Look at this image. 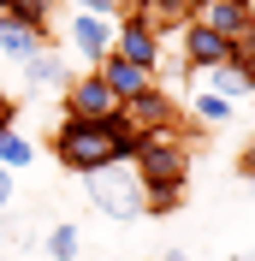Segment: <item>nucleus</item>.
I'll return each mask as SVG.
<instances>
[{
    "label": "nucleus",
    "mask_w": 255,
    "mask_h": 261,
    "mask_svg": "<svg viewBox=\"0 0 255 261\" xmlns=\"http://www.w3.org/2000/svg\"><path fill=\"white\" fill-rule=\"evenodd\" d=\"M36 161V148H30V137H24V130H6V137H0V166H6V172H24V166Z\"/></svg>",
    "instance_id": "nucleus-19"
},
{
    "label": "nucleus",
    "mask_w": 255,
    "mask_h": 261,
    "mask_svg": "<svg viewBox=\"0 0 255 261\" xmlns=\"http://www.w3.org/2000/svg\"><path fill=\"white\" fill-rule=\"evenodd\" d=\"M0 18H12V24H24V30H42V36H48L54 0H6V12H0Z\"/></svg>",
    "instance_id": "nucleus-18"
},
{
    "label": "nucleus",
    "mask_w": 255,
    "mask_h": 261,
    "mask_svg": "<svg viewBox=\"0 0 255 261\" xmlns=\"http://www.w3.org/2000/svg\"><path fill=\"white\" fill-rule=\"evenodd\" d=\"M6 130H18V101L0 95V137H6Z\"/></svg>",
    "instance_id": "nucleus-22"
},
{
    "label": "nucleus",
    "mask_w": 255,
    "mask_h": 261,
    "mask_svg": "<svg viewBox=\"0 0 255 261\" xmlns=\"http://www.w3.org/2000/svg\"><path fill=\"white\" fill-rule=\"evenodd\" d=\"M65 42H71L78 60L95 71V65L113 54V24H107V18H95V12H65Z\"/></svg>",
    "instance_id": "nucleus-4"
},
{
    "label": "nucleus",
    "mask_w": 255,
    "mask_h": 261,
    "mask_svg": "<svg viewBox=\"0 0 255 261\" xmlns=\"http://www.w3.org/2000/svg\"><path fill=\"white\" fill-rule=\"evenodd\" d=\"M143 196H184V178H190V154L178 143V130H160V137H143V154L131 161Z\"/></svg>",
    "instance_id": "nucleus-1"
},
{
    "label": "nucleus",
    "mask_w": 255,
    "mask_h": 261,
    "mask_svg": "<svg viewBox=\"0 0 255 261\" xmlns=\"http://www.w3.org/2000/svg\"><path fill=\"white\" fill-rule=\"evenodd\" d=\"M113 54L131 65H143V71H160V36L148 30L137 12H125L119 24H113Z\"/></svg>",
    "instance_id": "nucleus-5"
},
{
    "label": "nucleus",
    "mask_w": 255,
    "mask_h": 261,
    "mask_svg": "<svg viewBox=\"0 0 255 261\" xmlns=\"http://www.w3.org/2000/svg\"><path fill=\"white\" fill-rule=\"evenodd\" d=\"M184 6H190V12H196V6H208V0H184Z\"/></svg>",
    "instance_id": "nucleus-26"
},
{
    "label": "nucleus",
    "mask_w": 255,
    "mask_h": 261,
    "mask_svg": "<svg viewBox=\"0 0 255 261\" xmlns=\"http://www.w3.org/2000/svg\"><path fill=\"white\" fill-rule=\"evenodd\" d=\"M238 172H243V184H255V143L238 154Z\"/></svg>",
    "instance_id": "nucleus-23"
},
{
    "label": "nucleus",
    "mask_w": 255,
    "mask_h": 261,
    "mask_svg": "<svg viewBox=\"0 0 255 261\" xmlns=\"http://www.w3.org/2000/svg\"><path fill=\"white\" fill-rule=\"evenodd\" d=\"M137 18H143L155 36H172V30L190 24V6H184V0H148V6H137Z\"/></svg>",
    "instance_id": "nucleus-15"
},
{
    "label": "nucleus",
    "mask_w": 255,
    "mask_h": 261,
    "mask_svg": "<svg viewBox=\"0 0 255 261\" xmlns=\"http://www.w3.org/2000/svg\"><path fill=\"white\" fill-rule=\"evenodd\" d=\"M178 48H184V65L202 71V77L214 65H232V42L214 36V30H202V24H184V30H178Z\"/></svg>",
    "instance_id": "nucleus-7"
},
{
    "label": "nucleus",
    "mask_w": 255,
    "mask_h": 261,
    "mask_svg": "<svg viewBox=\"0 0 255 261\" xmlns=\"http://www.w3.org/2000/svg\"><path fill=\"white\" fill-rule=\"evenodd\" d=\"M42 255L48 261H83V231L71 226V220H60V226L42 238Z\"/></svg>",
    "instance_id": "nucleus-17"
},
{
    "label": "nucleus",
    "mask_w": 255,
    "mask_h": 261,
    "mask_svg": "<svg viewBox=\"0 0 255 261\" xmlns=\"http://www.w3.org/2000/svg\"><path fill=\"white\" fill-rule=\"evenodd\" d=\"M54 161H60L65 172L89 178V172L113 166V154H107V137H101L95 119H60V130H54Z\"/></svg>",
    "instance_id": "nucleus-3"
},
{
    "label": "nucleus",
    "mask_w": 255,
    "mask_h": 261,
    "mask_svg": "<svg viewBox=\"0 0 255 261\" xmlns=\"http://www.w3.org/2000/svg\"><path fill=\"white\" fill-rule=\"evenodd\" d=\"M202 89H208V95H220V101H232V107L255 95V83H249V65H238V60H232V65H214V71L202 77Z\"/></svg>",
    "instance_id": "nucleus-14"
},
{
    "label": "nucleus",
    "mask_w": 255,
    "mask_h": 261,
    "mask_svg": "<svg viewBox=\"0 0 255 261\" xmlns=\"http://www.w3.org/2000/svg\"><path fill=\"white\" fill-rule=\"evenodd\" d=\"M83 196H89L95 214H107L119 226L143 220V184H137L131 166H101V172H89V178H83Z\"/></svg>",
    "instance_id": "nucleus-2"
},
{
    "label": "nucleus",
    "mask_w": 255,
    "mask_h": 261,
    "mask_svg": "<svg viewBox=\"0 0 255 261\" xmlns=\"http://www.w3.org/2000/svg\"><path fill=\"white\" fill-rule=\"evenodd\" d=\"M101 137H107V154H113V166H131L137 154H143V130H137V125L125 119V107L101 119Z\"/></svg>",
    "instance_id": "nucleus-12"
},
{
    "label": "nucleus",
    "mask_w": 255,
    "mask_h": 261,
    "mask_svg": "<svg viewBox=\"0 0 255 261\" xmlns=\"http://www.w3.org/2000/svg\"><path fill=\"white\" fill-rule=\"evenodd\" d=\"M54 48V30L42 36V30H24V24H12V18H0V54H6V60H36V54H48Z\"/></svg>",
    "instance_id": "nucleus-13"
},
{
    "label": "nucleus",
    "mask_w": 255,
    "mask_h": 261,
    "mask_svg": "<svg viewBox=\"0 0 255 261\" xmlns=\"http://www.w3.org/2000/svg\"><path fill=\"white\" fill-rule=\"evenodd\" d=\"M107 113H119V101H113V89L95 77V71H78L71 77V89H65V119H107Z\"/></svg>",
    "instance_id": "nucleus-6"
},
{
    "label": "nucleus",
    "mask_w": 255,
    "mask_h": 261,
    "mask_svg": "<svg viewBox=\"0 0 255 261\" xmlns=\"http://www.w3.org/2000/svg\"><path fill=\"white\" fill-rule=\"evenodd\" d=\"M95 77H101V83L113 89V101H119V107L155 89V71H143V65H131V60H119V54H107V60L95 65Z\"/></svg>",
    "instance_id": "nucleus-9"
},
{
    "label": "nucleus",
    "mask_w": 255,
    "mask_h": 261,
    "mask_svg": "<svg viewBox=\"0 0 255 261\" xmlns=\"http://www.w3.org/2000/svg\"><path fill=\"white\" fill-rule=\"evenodd\" d=\"M249 196H255V184H249Z\"/></svg>",
    "instance_id": "nucleus-28"
},
{
    "label": "nucleus",
    "mask_w": 255,
    "mask_h": 261,
    "mask_svg": "<svg viewBox=\"0 0 255 261\" xmlns=\"http://www.w3.org/2000/svg\"><path fill=\"white\" fill-rule=\"evenodd\" d=\"M18 71H24V89H30V95H65V89H71V71L60 65V54H54V48L36 54V60H24Z\"/></svg>",
    "instance_id": "nucleus-11"
},
{
    "label": "nucleus",
    "mask_w": 255,
    "mask_h": 261,
    "mask_svg": "<svg viewBox=\"0 0 255 261\" xmlns=\"http://www.w3.org/2000/svg\"><path fill=\"white\" fill-rule=\"evenodd\" d=\"M65 6H71V12H95V18H107V24H119V18L131 12L125 0H65Z\"/></svg>",
    "instance_id": "nucleus-20"
},
{
    "label": "nucleus",
    "mask_w": 255,
    "mask_h": 261,
    "mask_svg": "<svg viewBox=\"0 0 255 261\" xmlns=\"http://www.w3.org/2000/svg\"><path fill=\"white\" fill-rule=\"evenodd\" d=\"M249 18H255L249 0H208V6H196V12H190V24H202V30H214V36H225V42H232Z\"/></svg>",
    "instance_id": "nucleus-10"
},
{
    "label": "nucleus",
    "mask_w": 255,
    "mask_h": 261,
    "mask_svg": "<svg viewBox=\"0 0 255 261\" xmlns=\"http://www.w3.org/2000/svg\"><path fill=\"white\" fill-rule=\"evenodd\" d=\"M249 83H255V60H249Z\"/></svg>",
    "instance_id": "nucleus-27"
},
{
    "label": "nucleus",
    "mask_w": 255,
    "mask_h": 261,
    "mask_svg": "<svg viewBox=\"0 0 255 261\" xmlns=\"http://www.w3.org/2000/svg\"><path fill=\"white\" fill-rule=\"evenodd\" d=\"M12 196H18V178H12V172H6V166H0V214L12 208Z\"/></svg>",
    "instance_id": "nucleus-21"
},
{
    "label": "nucleus",
    "mask_w": 255,
    "mask_h": 261,
    "mask_svg": "<svg viewBox=\"0 0 255 261\" xmlns=\"http://www.w3.org/2000/svg\"><path fill=\"white\" fill-rule=\"evenodd\" d=\"M220 261H255V249H243V255H220Z\"/></svg>",
    "instance_id": "nucleus-25"
},
{
    "label": "nucleus",
    "mask_w": 255,
    "mask_h": 261,
    "mask_svg": "<svg viewBox=\"0 0 255 261\" xmlns=\"http://www.w3.org/2000/svg\"><path fill=\"white\" fill-rule=\"evenodd\" d=\"M125 119L137 130H143V137H160V130H178V101L166 95V89H148V95H137V101H125Z\"/></svg>",
    "instance_id": "nucleus-8"
},
{
    "label": "nucleus",
    "mask_w": 255,
    "mask_h": 261,
    "mask_svg": "<svg viewBox=\"0 0 255 261\" xmlns=\"http://www.w3.org/2000/svg\"><path fill=\"white\" fill-rule=\"evenodd\" d=\"M232 113H238L232 101L208 95L202 83H196V95H190V119H196V125H202V130H220V125H232Z\"/></svg>",
    "instance_id": "nucleus-16"
},
{
    "label": "nucleus",
    "mask_w": 255,
    "mask_h": 261,
    "mask_svg": "<svg viewBox=\"0 0 255 261\" xmlns=\"http://www.w3.org/2000/svg\"><path fill=\"white\" fill-rule=\"evenodd\" d=\"M160 261H190V255H184V249H166V255H160Z\"/></svg>",
    "instance_id": "nucleus-24"
}]
</instances>
